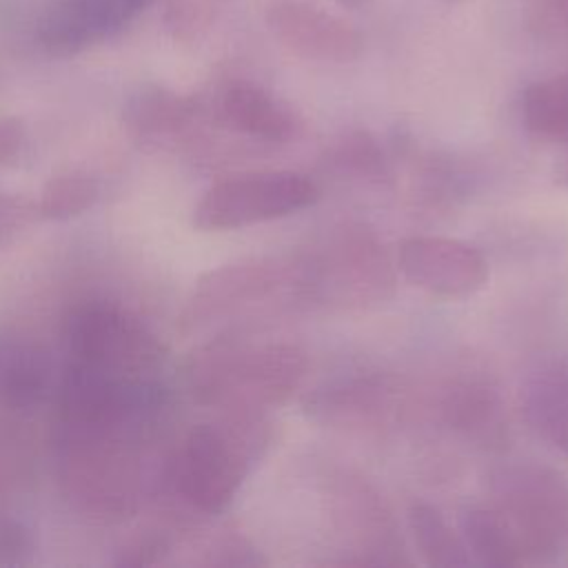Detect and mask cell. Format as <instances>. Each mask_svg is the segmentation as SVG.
I'll return each instance as SVG.
<instances>
[{"instance_id":"6da1fadb","label":"cell","mask_w":568,"mask_h":568,"mask_svg":"<svg viewBox=\"0 0 568 568\" xmlns=\"http://www.w3.org/2000/svg\"><path fill=\"white\" fill-rule=\"evenodd\" d=\"M149 426L55 422V470L64 495L93 517H124L140 499Z\"/></svg>"},{"instance_id":"f546056e","label":"cell","mask_w":568,"mask_h":568,"mask_svg":"<svg viewBox=\"0 0 568 568\" xmlns=\"http://www.w3.org/2000/svg\"><path fill=\"white\" fill-rule=\"evenodd\" d=\"M559 175H561V182H568V158H566V164L561 166V171H559Z\"/></svg>"},{"instance_id":"7402d4cb","label":"cell","mask_w":568,"mask_h":568,"mask_svg":"<svg viewBox=\"0 0 568 568\" xmlns=\"http://www.w3.org/2000/svg\"><path fill=\"white\" fill-rule=\"evenodd\" d=\"M100 195V182L89 171L82 169H69L62 173L51 175L36 202L38 215L47 220H69L87 209L93 206V202Z\"/></svg>"},{"instance_id":"9c48e42d","label":"cell","mask_w":568,"mask_h":568,"mask_svg":"<svg viewBox=\"0 0 568 568\" xmlns=\"http://www.w3.org/2000/svg\"><path fill=\"white\" fill-rule=\"evenodd\" d=\"M266 22L291 53L306 60L346 64L364 49L353 24L308 0H271Z\"/></svg>"},{"instance_id":"4fadbf2b","label":"cell","mask_w":568,"mask_h":568,"mask_svg":"<svg viewBox=\"0 0 568 568\" xmlns=\"http://www.w3.org/2000/svg\"><path fill=\"white\" fill-rule=\"evenodd\" d=\"M284 268L266 262L226 264L202 275L186 306V322L193 326L222 320L251 306L284 284Z\"/></svg>"},{"instance_id":"5bb4252c","label":"cell","mask_w":568,"mask_h":568,"mask_svg":"<svg viewBox=\"0 0 568 568\" xmlns=\"http://www.w3.org/2000/svg\"><path fill=\"white\" fill-rule=\"evenodd\" d=\"M51 390L49 353L33 339L0 331V408L27 413Z\"/></svg>"},{"instance_id":"8992f818","label":"cell","mask_w":568,"mask_h":568,"mask_svg":"<svg viewBox=\"0 0 568 568\" xmlns=\"http://www.w3.org/2000/svg\"><path fill=\"white\" fill-rule=\"evenodd\" d=\"M317 197L315 182L295 171L229 175L202 193L193 209V224L202 231L244 229L297 213Z\"/></svg>"},{"instance_id":"4dcf8cb0","label":"cell","mask_w":568,"mask_h":568,"mask_svg":"<svg viewBox=\"0 0 568 568\" xmlns=\"http://www.w3.org/2000/svg\"><path fill=\"white\" fill-rule=\"evenodd\" d=\"M337 2H342V4H351V7H357V4H362V2H366V0H337Z\"/></svg>"},{"instance_id":"5b68a950","label":"cell","mask_w":568,"mask_h":568,"mask_svg":"<svg viewBox=\"0 0 568 568\" xmlns=\"http://www.w3.org/2000/svg\"><path fill=\"white\" fill-rule=\"evenodd\" d=\"M393 282L384 246L362 226L339 229L295 268L300 293L339 306L379 302L390 295Z\"/></svg>"},{"instance_id":"ffe728a7","label":"cell","mask_w":568,"mask_h":568,"mask_svg":"<svg viewBox=\"0 0 568 568\" xmlns=\"http://www.w3.org/2000/svg\"><path fill=\"white\" fill-rule=\"evenodd\" d=\"M408 530L428 566L457 568L473 564L462 532H457L433 504L415 501L408 508Z\"/></svg>"},{"instance_id":"cb8c5ba5","label":"cell","mask_w":568,"mask_h":568,"mask_svg":"<svg viewBox=\"0 0 568 568\" xmlns=\"http://www.w3.org/2000/svg\"><path fill=\"white\" fill-rule=\"evenodd\" d=\"M40 217L36 202L20 193L0 191V248L13 244Z\"/></svg>"},{"instance_id":"4316f807","label":"cell","mask_w":568,"mask_h":568,"mask_svg":"<svg viewBox=\"0 0 568 568\" xmlns=\"http://www.w3.org/2000/svg\"><path fill=\"white\" fill-rule=\"evenodd\" d=\"M166 550H169V537L162 530H142L122 546L118 564L122 566L155 564L162 559Z\"/></svg>"},{"instance_id":"e0dca14e","label":"cell","mask_w":568,"mask_h":568,"mask_svg":"<svg viewBox=\"0 0 568 568\" xmlns=\"http://www.w3.org/2000/svg\"><path fill=\"white\" fill-rule=\"evenodd\" d=\"M521 413L530 428L559 453L568 455V364L550 362L535 368L521 384Z\"/></svg>"},{"instance_id":"2e32d148","label":"cell","mask_w":568,"mask_h":568,"mask_svg":"<svg viewBox=\"0 0 568 568\" xmlns=\"http://www.w3.org/2000/svg\"><path fill=\"white\" fill-rule=\"evenodd\" d=\"M204 104L164 89L138 93L126 109V124L142 144H178L193 133Z\"/></svg>"},{"instance_id":"1f68e13d","label":"cell","mask_w":568,"mask_h":568,"mask_svg":"<svg viewBox=\"0 0 568 568\" xmlns=\"http://www.w3.org/2000/svg\"><path fill=\"white\" fill-rule=\"evenodd\" d=\"M448 2H455V0H448Z\"/></svg>"},{"instance_id":"d6986e66","label":"cell","mask_w":568,"mask_h":568,"mask_svg":"<svg viewBox=\"0 0 568 568\" xmlns=\"http://www.w3.org/2000/svg\"><path fill=\"white\" fill-rule=\"evenodd\" d=\"M459 528L473 561L488 568H510L526 564L517 535L493 504L466 508L462 513Z\"/></svg>"},{"instance_id":"f1b7e54d","label":"cell","mask_w":568,"mask_h":568,"mask_svg":"<svg viewBox=\"0 0 568 568\" xmlns=\"http://www.w3.org/2000/svg\"><path fill=\"white\" fill-rule=\"evenodd\" d=\"M24 144L22 124L13 118H0V169L11 164Z\"/></svg>"},{"instance_id":"8fae6325","label":"cell","mask_w":568,"mask_h":568,"mask_svg":"<svg viewBox=\"0 0 568 568\" xmlns=\"http://www.w3.org/2000/svg\"><path fill=\"white\" fill-rule=\"evenodd\" d=\"M333 524L355 564H397L399 550L393 519L375 493L359 479L346 477L333 499Z\"/></svg>"},{"instance_id":"7c38bea8","label":"cell","mask_w":568,"mask_h":568,"mask_svg":"<svg viewBox=\"0 0 568 568\" xmlns=\"http://www.w3.org/2000/svg\"><path fill=\"white\" fill-rule=\"evenodd\" d=\"M204 106L220 126L260 142H288L300 131L295 113L251 80H226Z\"/></svg>"},{"instance_id":"d4e9b609","label":"cell","mask_w":568,"mask_h":568,"mask_svg":"<svg viewBox=\"0 0 568 568\" xmlns=\"http://www.w3.org/2000/svg\"><path fill=\"white\" fill-rule=\"evenodd\" d=\"M224 2L226 0H171L166 24L180 38L195 36L202 27L209 24L213 11Z\"/></svg>"},{"instance_id":"277c9868","label":"cell","mask_w":568,"mask_h":568,"mask_svg":"<svg viewBox=\"0 0 568 568\" xmlns=\"http://www.w3.org/2000/svg\"><path fill=\"white\" fill-rule=\"evenodd\" d=\"M490 490L526 561H550L568 550V481L561 473L539 462H515L493 475Z\"/></svg>"},{"instance_id":"7a4b0ae2","label":"cell","mask_w":568,"mask_h":568,"mask_svg":"<svg viewBox=\"0 0 568 568\" xmlns=\"http://www.w3.org/2000/svg\"><path fill=\"white\" fill-rule=\"evenodd\" d=\"M264 442L257 413H226L224 419L193 426L169 466L173 493L202 515L222 513Z\"/></svg>"},{"instance_id":"ba28073f","label":"cell","mask_w":568,"mask_h":568,"mask_svg":"<svg viewBox=\"0 0 568 568\" xmlns=\"http://www.w3.org/2000/svg\"><path fill=\"white\" fill-rule=\"evenodd\" d=\"M397 268L406 282L437 297H468L488 280L481 251L444 235L406 237L397 251Z\"/></svg>"},{"instance_id":"30bf717a","label":"cell","mask_w":568,"mask_h":568,"mask_svg":"<svg viewBox=\"0 0 568 568\" xmlns=\"http://www.w3.org/2000/svg\"><path fill=\"white\" fill-rule=\"evenodd\" d=\"M153 2L155 0H60L42 18L38 42L51 55L84 51L120 33Z\"/></svg>"},{"instance_id":"44dd1931","label":"cell","mask_w":568,"mask_h":568,"mask_svg":"<svg viewBox=\"0 0 568 568\" xmlns=\"http://www.w3.org/2000/svg\"><path fill=\"white\" fill-rule=\"evenodd\" d=\"M521 120L544 142H568V71L530 84L521 100Z\"/></svg>"},{"instance_id":"603a6c76","label":"cell","mask_w":568,"mask_h":568,"mask_svg":"<svg viewBox=\"0 0 568 568\" xmlns=\"http://www.w3.org/2000/svg\"><path fill=\"white\" fill-rule=\"evenodd\" d=\"M18 422H0V493L20 488L31 477L33 446Z\"/></svg>"},{"instance_id":"ac0fdd59","label":"cell","mask_w":568,"mask_h":568,"mask_svg":"<svg viewBox=\"0 0 568 568\" xmlns=\"http://www.w3.org/2000/svg\"><path fill=\"white\" fill-rule=\"evenodd\" d=\"M308 408L326 422L364 428L388 413L390 390L371 377L342 379L320 388L313 399L308 397Z\"/></svg>"},{"instance_id":"3957f363","label":"cell","mask_w":568,"mask_h":568,"mask_svg":"<svg viewBox=\"0 0 568 568\" xmlns=\"http://www.w3.org/2000/svg\"><path fill=\"white\" fill-rule=\"evenodd\" d=\"M306 357L293 344L217 342L193 364V390L226 413H260L282 404L304 379Z\"/></svg>"},{"instance_id":"9a60e30c","label":"cell","mask_w":568,"mask_h":568,"mask_svg":"<svg viewBox=\"0 0 568 568\" xmlns=\"http://www.w3.org/2000/svg\"><path fill=\"white\" fill-rule=\"evenodd\" d=\"M444 422L464 439L495 448L506 437L504 404L495 386L481 379H462L448 386L442 399Z\"/></svg>"},{"instance_id":"52a82bcc","label":"cell","mask_w":568,"mask_h":568,"mask_svg":"<svg viewBox=\"0 0 568 568\" xmlns=\"http://www.w3.org/2000/svg\"><path fill=\"white\" fill-rule=\"evenodd\" d=\"M67 359L131 375H158L162 348L146 324L113 302H84L64 326Z\"/></svg>"},{"instance_id":"83f0119b","label":"cell","mask_w":568,"mask_h":568,"mask_svg":"<svg viewBox=\"0 0 568 568\" xmlns=\"http://www.w3.org/2000/svg\"><path fill=\"white\" fill-rule=\"evenodd\" d=\"M530 22L544 33L568 31V0H532Z\"/></svg>"},{"instance_id":"484cf974","label":"cell","mask_w":568,"mask_h":568,"mask_svg":"<svg viewBox=\"0 0 568 568\" xmlns=\"http://www.w3.org/2000/svg\"><path fill=\"white\" fill-rule=\"evenodd\" d=\"M36 550L31 530L16 517L0 510V564L18 566L31 561Z\"/></svg>"}]
</instances>
